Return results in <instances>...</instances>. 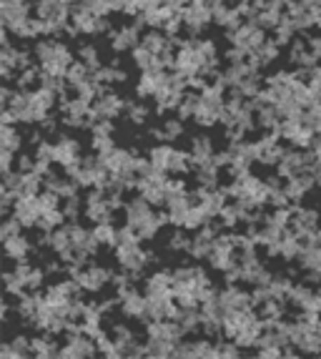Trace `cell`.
Segmentation results:
<instances>
[{"instance_id":"cell-29","label":"cell","mask_w":321,"mask_h":359,"mask_svg":"<svg viewBox=\"0 0 321 359\" xmlns=\"http://www.w3.org/2000/svg\"><path fill=\"white\" fill-rule=\"evenodd\" d=\"M33 249H36V244H33L28 236H15V239H11V241H3L6 259H11V262H15V264L28 262L30 254H33Z\"/></svg>"},{"instance_id":"cell-56","label":"cell","mask_w":321,"mask_h":359,"mask_svg":"<svg viewBox=\"0 0 321 359\" xmlns=\"http://www.w3.org/2000/svg\"><path fill=\"white\" fill-rule=\"evenodd\" d=\"M244 359H256V357H244Z\"/></svg>"},{"instance_id":"cell-38","label":"cell","mask_w":321,"mask_h":359,"mask_svg":"<svg viewBox=\"0 0 321 359\" xmlns=\"http://www.w3.org/2000/svg\"><path fill=\"white\" fill-rule=\"evenodd\" d=\"M125 116H128V123L131 126H146L149 123V118L153 116V108L149 106V103L143 101H128V108H125Z\"/></svg>"},{"instance_id":"cell-50","label":"cell","mask_w":321,"mask_h":359,"mask_svg":"<svg viewBox=\"0 0 321 359\" xmlns=\"http://www.w3.org/2000/svg\"><path fill=\"white\" fill-rule=\"evenodd\" d=\"M0 359H33L30 354H20V352H15V349L11 347V344H3V349H0Z\"/></svg>"},{"instance_id":"cell-25","label":"cell","mask_w":321,"mask_h":359,"mask_svg":"<svg viewBox=\"0 0 321 359\" xmlns=\"http://www.w3.org/2000/svg\"><path fill=\"white\" fill-rule=\"evenodd\" d=\"M168 83V73H141L136 81V96L138 101H146V98H156L158 90Z\"/></svg>"},{"instance_id":"cell-33","label":"cell","mask_w":321,"mask_h":359,"mask_svg":"<svg viewBox=\"0 0 321 359\" xmlns=\"http://www.w3.org/2000/svg\"><path fill=\"white\" fill-rule=\"evenodd\" d=\"M193 179H196L198 189H206V191H216V189H221L219 168H216L214 163H203V166L193 168Z\"/></svg>"},{"instance_id":"cell-39","label":"cell","mask_w":321,"mask_h":359,"mask_svg":"<svg viewBox=\"0 0 321 359\" xmlns=\"http://www.w3.org/2000/svg\"><path fill=\"white\" fill-rule=\"evenodd\" d=\"M141 46L143 48H149L151 53L160 55L166 48H171V38H168L163 30H146L141 38Z\"/></svg>"},{"instance_id":"cell-35","label":"cell","mask_w":321,"mask_h":359,"mask_svg":"<svg viewBox=\"0 0 321 359\" xmlns=\"http://www.w3.org/2000/svg\"><path fill=\"white\" fill-rule=\"evenodd\" d=\"M193 171V163H191V154L184 149H173L171 161H168V171L166 174L171 179H181L184 174H191Z\"/></svg>"},{"instance_id":"cell-53","label":"cell","mask_w":321,"mask_h":359,"mask_svg":"<svg viewBox=\"0 0 321 359\" xmlns=\"http://www.w3.org/2000/svg\"><path fill=\"white\" fill-rule=\"evenodd\" d=\"M281 359H303V357L299 352H294V349H286L284 357H281Z\"/></svg>"},{"instance_id":"cell-55","label":"cell","mask_w":321,"mask_h":359,"mask_svg":"<svg viewBox=\"0 0 321 359\" xmlns=\"http://www.w3.org/2000/svg\"><path fill=\"white\" fill-rule=\"evenodd\" d=\"M316 81H319V83H321V66L316 68Z\"/></svg>"},{"instance_id":"cell-10","label":"cell","mask_w":321,"mask_h":359,"mask_svg":"<svg viewBox=\"0 0 321 359\" xmlns=\"http://www.w3.org/2000/svg\"><path fill=\"white\" fill-rule=\"evenodd\" d=\"M125 108H128V98H123L121 93L108 88L103 96L95 98L93 103V123L95 121H116L121 114H125Z\"/></svg>"},{"instance_id":"cell-15","label":"cell","mask_w":321,"mask_h":359,"mask_svg":"<svg viewBox=\"0 0 321 359\" xmlns=\"http://www.w3.org/2000/svg\"><path fill=\"white\" fill-rule=\"evenodd\" d=\"M141 38L143 33L138 28H133L131 23L121 25V28H116L111 36H108V41H111V50L114 53H133V50L141 46Z\"/></svg>"},{"instance_id":"cell-19","label":"cell","mask_w":321,"mask_h":359,"mask_svg":"<svg viewBox=\"0 0 321 359\" xmlns=\"http://www.w3.org/2000/svg\"><path fill=\"white\" fill-rule=\"evenodd\" d=\"M216 344L211 339H184L176 347L173 359H214Z\"/></svg>"},{"instance_id":"cell-42","label":"cell","mask_w":321,"mask_h":359,"mask_svg":"<svg viewBox=\"0 0 321 359\" xmlns=\"http://www.w3.org/2000/svg\"><path fill=\"white\" fill-rule=\"evenodd\" d=\"M118 226H114V224H101V226H93V239L103 246H111V249H116V244H118Z\"/></svg>"},{"instance_id":"cell-26","label":"cell","mask_w":321,"mask_h":359,"mask_svg":"<svg viewBox=\"0 0 321 359\" xmlns=\"http://www.w3.org/2000/svg\"><path fill=\"white\" fill-rule=\"evenodd\" d=\"M314 189H316L314 171H311V174L296 176V179H292V181H286V186H284V191H286V196H289V201H292V206H301L303 196H309Z\"/></svg>"},{"instance_id":"cell-23","label":"cell","mask_w":321,"mask_h":359,"mask_svg":"<svg viewBox=\"0 0 321 359\" xmlns=\"http://www.w3.org/2000/svg\"><path fill=\"white\" fill-rule=\"evenodd\" d=\"M211 11H214V23L219 28H224L226 33H233L244 25V18L238 13L236 6H226V3H211Z\"/></svg>"},{"instance_id":"cell-37","label":"cell","mask_w":321,"mask_h":359,"mask_svg":"<svg viewBox=\"0 0 321 359\" xmlns=\"http://www.w3.org/2000/svg\"><path fill=\"white\" fill-rule=\"evenodd\" d=\"M191 246H193V236H191L189 231H184V229H173L171 236H168V241H166L168 254H176V257L191 254Z\"/></svg>"},{"instance_id":"cell-49","label":"cell","mask_w":321,"mask_h":359,"mask_svg":"<svg viewBox=\"0 0 321 359\" xmlns=\"http://www.w3.org/2000/svg\"><path fill=\"white\" fill-rule=\"evenodd\" d=\"M114 121H95L93 128H90V136H114Z\"/></svg>"},{"instance_id":"cell-36","label":"cell","mask_w":321,"mask_h":359,"mask_svg":"<svg viewBox=\"0 0 321 359\" xmlns=\"http://www.w3.org/2000/svg\"><path fill=\"white\" fill-rule=\"evenodd\" d=\"M173 149H176V146H171V144H156V146H151V149H149V156H146V158L151 161L153 171H160V174H166ZM166 176H168V174H166Z\"/></svg>"},{"instance_id":"cell-27","label":"cell","mask_w":321,"mask_h":359,"mask_svg":"<svg viewBox=\"0 0 321 359\" xmlns=\"http://www.w3.org/2000/svg\"><path fill=\"white\" fill-rule=\"evenodd\" d=\"M13 216L18 219V224L23 229H38L41 224V206H38V196L36 198H23V201H15V209H13Z\"/></svg>"},{"instance_id":"cell-14","label":"cell","mask_w":321,"mask_h":359,"mask_svg":"<svg viewBox=\"0 0 321 359\" xmlns=\"http://www.w3.org/2000/svg\"><path fill=\"white\" fill-rule=\"evenodd\" d=\"M60 347H63V357L66 359H98L95 341L86 334H66Z\"/></svg>"},{"instance_id":"cell-7","label":"cell","mask_w":321,"mask_h":359,"mask_svg":"<svg viewBox=\"0 0 321 359\" xmlns=\"http://www.w3.org/2000/svg\"><path fill=\"white\" fill-rule=\"evenodd\" d=\"M86 211L83 216L88 219L93 226H101V224H114V209L108 204V194L101 189H93L83 196Z\"/></svg>"},{"instance_id":"cell-28","label":"cell","mask_w":321,"mask_h":359,"mask_svg":"<svg viewBox=\"0 0 321 359\" xmlns=\"http://www.w3.org/2000/svg\"><path fill=\"white\" fill-rule=\"evenodd\" d=\"M279 58H281V46L274 41V38H268V41L264 43L261 48H259L254 55H251L249 63L256 68V71L261 73V71H266V68L271 66V63H276Z\"/></svg>"},{"instance_id":"cell-4","label":"cell","mask_w":321,"mask_h":359,"mask_svg":"<svg viewBox=\"0 0 321 359\" xmlns=\"http://www.w3.org/2000/svg\"><path fill=\"white\" fill-rule=\"evenodd\" d=\"M168 181H171V176L160 174V171H153L151 168L149 176H143V179H138L136 184V194L143 198V201H149L151 206H166V196H168Z\"/></svg>"},{"instance_id":"cell-31","label":"cell","mask_w":321,"mask_h":359,"mask_svg":"<svg viewBox=\"0 0 321 359\" xmlns=\"http://www.w3.org/2000/svg\"><path fill=\"white\" fill-rule=\"evenodd\" d=\"M131 60H133V66H136L141 73H163V66H160L158 55L151 53V50L143 48V46H138V48L133 50Z\"/></svg>"},{"instance_id":"cell-32","label":"cell","mask_w":321,"mask_h":359,"mask_svg":"<svg viewBox=\"0 0 321 359\" xmlns=\"http://www.w3.org/2000/svg\"><path fill=\"white\" fill-rule=\"evenodd\" d=\"M25 138L20 133V126H0V151H8V154L20 156Z\"/></svg>"},{"instance_id":"cell-13","label":"cell","mask_w":321,"mask_h":359,"mask_svg":"<svg viewBox=\"0 0 321 359\" xmlns=\"http://www.w3.org/2000/svg\"><path fill=\"white\" fill-rule=\"evenodd\" d=\"M216 299H219L221 309L226 311V314H228V311H249V309H254V297H251V292H246V289H241V287L219 289Z\"/></svg>"},{"instance_id":"cell-30","label":"cell","mask_w":321,"mask_h":359,"mask_svg":"<svg viewBox=\"0 0 321 359\" xmlns=\"http://www.w3.org/2000/svg\"><path fill=\"white\" fill-rule=\"evenodd\" d=\"M111 337H114V344H116V349H118L121 354H128L138 344L136 332H133L131 327H128V324H123V322H116L114 327H111Z\"/></svg>"},{"instance_id":"cell-54","label":"cell","mask_w":321,"mask_h":359,"mask_svg":"<svg viewBox=\"0 0 321 359\" xmlns=\"http://www.w3.org/2000/svg\"><path fill=\"white\" fill-rule=\"evenodd\" d=\"M314 179H316V186H319V189H321V163L314 168Z\"/></svg>"},{"instance_id":"cell-16","label":"cell","mask_w":321,"mask_h":359,"mask_svg":"<svg viewBox=\"0 0 321 359\" xmlns=\"http://www.w3.org/2000/svg\"><path fill=\"white\" fill-rule=\"evenodd\" d=\"M153 214H156V209L149 204V201H143L141 196H133V198H128V204H125V209H123V216H125L123 224L125 226H131L133 231H138L143 224L153 219Z\"/></svg>"},{"instance_id":"cell-18","label":"cell","mask_w":321,"mask_h":359,"mask_svg":"<svg viewBox=\"0 0 321 359\" xmlns=\"http://www.w3.org/2000/svg\"><path fill=\"white\" fill-rule=\"evenodd\" d=\"M173 289V271L168 269H156L149 276H143L141 292L143 297H166Z\"/></svg>"},{"instance_id":"cell-12","label":"cell","mask_w":321,"mask_h":359,"mask_svg":"<svg viewBox=\"0 0 321 359\" xmlns=\"http://www.w3.org/2000/svg\"><path fill=\"white\" fill-rule=\"evenodd\" d=\"M286 15L294 23V28L299 33H306V36L311 30L321 28V18L314 11V3H286Z\"/></svg>"},{"instance_id":"cell-40","label":"cell","mask_w":321,"mask_h":359,"mask_svg":"<svg viewBox=\"0 0 321 359\" xmlns=\"http://www.w3.org/2000/svg\"><path fill=\"white\" fill-rule=\"evenodd\" d=\"M95 78V71H90L86 63H81V60H76L71 66V71L66 73V81H68V88L71 90H76V88H81L83 83H88V81H93Z\"/></svg>"},{"instance_id":"cell-11","label":"cell","mask_w":321,"mask_h":359,"mask_svg":"<svg viewBox=\"0 0 321 359\" xmlns=\"http://www.w3.org/2000/svg\"><path fill=\"white\" fill-rule=\"evenodd\" d=\"M30 18H33V3H20V0H3L0 3V25L6 33H13Z\"/></svg>"},{"instance_id":"cell-20","label":"cell","mask_w":321,"mask_h":359,"mask_svg":"<svg viewBox=\"0 0 321 359\" xmlns=\"http://www.w3.org/2000/svg\"><path fill=\"white\" fill-rule=\"evenodd\" d=\"M149 299V324L151 322H173L179 314V304L173 302L171 294L166 297H146Z\"/></svg>"},{"instance_id":"cell-52","label":"cell","mask_w":321,"mask_h":359,"mask_svg":"<svg viewBox=\"0 0 321 359\" xmlns=\"http://www.w3.org/2000/svg\"><path fill=\"white\" fill-rule=\"evenodd\" d=\"M98 359H125V354H121L118 349H116V352H111V354H103V357H98Z\"/></svg>"},{"instance_id":"cell-47","label":"cell","mask_w":321,"mask_h":359,"mask_svg":"<svg viewBox=\"0 0 321 359\" xmlns=\"http://www.w3.org/2000/svg\"><path fill=\"white\" fill-rule=\"evenodd\" d=\"M46 276H48V271L43 269V266H33V271H30V276H28V292L30 294H38L43 287H46Z\"/></svg>"},{"instance_id":"cell-3","label":"cell","mask_w":321,"mask_h":359,"mask_svg":"<svg viewBox=\"0 0 321 359\" xmlns=\"http://www.w3.org/2000/svg\"><path fill=\"white\" fill-rule=\"evenodd\" d=\"M83 161V146L68 131H58L53 138V163L63 171H71Z\"/></svg>"},{"instance_id":"cell-41","label":"cell","mask_w":321,"mask_h":359,"mask_svg":"<svg viewBox=\"0 0 321 359\" xmlns=\"http://www.w3.org/2000/svg\"><path fill=\"white\" fill-rule=\"evenodd\" d=\"M214 244L216 241L206 239V236H201V233H193V246H191L189 257L193 259V262H208V257H211V252H214Z\"/></svg>"},{"instance_id":"cell-57","label":"cell","mask_w":321,"mask_h":359,"mask_svg":"<svg viewBox=\"0 0 321 359\" xmlns=\"http://www.w3.org/2000/svg\"><path fill=\"white\" fill-rule=\"evenodd\" d=\"M316 359H321V354H319V357H316Z\"/></svg>"},{"instance_id":"cell-48","label":"cell","mask_w":321,"mask_h":359,"mask_svg":"<svg viewBox=\"0 0 321 359\" xmlns=\"http://www.w3.org/2000/svg\"><path fill=\"white\" fill-rule=\"evenodd\" d=\"M301 314H311V317H321V289L311 294V299L303 304Z\"/></svg>"},{"instance_id":"cell-21","label":"cell","mask_w":321,"mask_h":359,"mask_svg":"<svg viewBox=\"0 0 321 359\" xmlns=\"http://www.w3.org/2000/svg\"><path fill=\"white\" fill-rule=\"evenodd\" d=\"M146 337H149V339L168 341V344H181L186 332L179 322H151V324H146Z\"/></svg>"},{"instance_id":"cell-34","label":"cell","mask_w":321,"mask_h":359,"mask_svg":"<svg viewBox=\"0 0 321 359\" xmlns=\"http://www.w3.org/2000/svg\"><path fill=\"white\" fill-rule=\"evenodd\" d=\"M76 55L81 63H86V66L90 68V71H101L106 63L101 60V48L95 46V43L86 41V43H78V48H76Z\"/></svg>"},{"instance_id":"cell-17","label":"cell","mask_w":321,"mask_h":359,"mask_svg":"<svg viewBox=\"0 0 321 359\" xmlns=\"http://www.w3.org/2000/svg\"><path fill=\"white\" fill-rule=\"evenodd\" d=\"M303 246H306V244H303L296 233L289 229V231L281 236V241H276L274 246H268L266 254H268V257H274V259H284V262H294V259L301 257Z\"/></svg>"},{"instance_id":"cell-44","label":"cell","mask_w":321,"mask_h":359,"mask_svg":"<svg viewBox=\"0 0 321 359\" xmlns=\"http://www.w3.org/2000/svg\"><path fill=\"white\" fill-rule=\"evenodd\" d=\"M90 149H93L95 156H106L118 149V146H116L114 136H90Z\"/></svg>"},{"instance_id":"cell-8","label":"cell","mask_w":321,"mask_h":359,"mask_svg":"<svg viewBox=\"0 0 321 359\" xmlns=\"http://www.w3.org/2000/svg\"><path fill=\"white\" fill-rule=\"evenodd\" d=\"M116 299H118V309L123 317L149 324V299L143 297V292L138 287L118 292L116 294Z\"/></svg>"},{"instance_id":"cell-46","label":"cell","mask_w":321,"mask_h":359,"mask_svg":"<svg viewBox=\"0 0 321 359\" xmlns=\"http://www.w3.org/2000/svg\"><path fill=\"white\" fill-rule=\"evenodd\" d=\"M0 236H3V241H11V239H15V236H23V226L18 224V219H15V216H8L6 222H3Z\"/></svg>"},{"instance_id":"cell-24","label":"cell","mask_w":321,"mask_h":359,"mask_svg":"<svg viewBox=\"0 0 321 359\" xmlns=\"http://www.w3.org/2000/svg\"><path fill=\"white\" fill-rule=\"evenodd\" d=\"M151 136L158 144H173V141H179V138L186 136V123L179 116H166V118L160 121V126L151 131Z\"/></svg>"},{"instance_id":"cell-22","label":"cell","mask_w":321,"mask_h":359,"mask_svg":"<svg viewBox=\"0 0 321 359\" xmlns=\"http://www.w3.org/2000/svg\"><path fill=\"white\" fill-rule=\"evenodd\" d=\"M189 154H191V163H193V168L203 166V163H211V161H214V156H216L214 138L206 136V133H198V136H193V138H191Z\"/></svg>"},{"instance_id":"cell-1","label":"cell","mask_w":321,"mask_h":359,"mask_svg":"<svg viewBox=\"0 0 321 359\" xmlns=\"http://www.w3.org/2000/svg\"><path fill=\"white\" fill-rule=\"evenodd\" d=\"M33 58L41 73L48 76L66 78V73L71 71V66L76 63V53L66 41H53V38H43L36 41L33 46Z\"/></svg>"},{"instance_id":"cell-43","label":"cell","mask_w":321,"mask_h":359,"mask_svg":"<svg viewBox=\"0 0 321 359\" xmlns=\"http://www.w3.org/2000/svg\"><path fill=\"white\" fill-rule=\"evenodd\" d=\"M311 294H314V287H309V284H303V282H296V287H294L292 294H289V304H292L294 309L301 311L303 304L311 299Z\"/></svg>"},{"instance_id":"cell-6","label":"cell","mask_w":321,"mask_h":359,"mask_svg":"<svg viewBox=\"0 0 321 359\" xmlns=\"http://www.w3.org/2000/svg\"><path fill=\"white\" fill-rule=\"evenodd\" d=\"M226 41L231 48L244 50L246 55H254L256 50L268 41V36H266V30H261L259 25L244 23L238 30H233V33H226Z\"/></svg>"},{"instance_id":"cell-9","label":"cell","mask_w":321,"mask_h":359,"mask_svg":"<svg viewBox=\"0 0 321 359\" xmlns=\"http://www.w3.org/2000/svg\"><path fill=\"white\" fill-rule=\"evenodd\" d=\"M321 214L311 206H294L292 209V231L296 233L303 244H309V239L319 231Z\"/></svg>"},{"instance_id":"cell-51","label":"cell","mask_w":321,"mask_h":359,"mask_svg":"<svg viewBox=\"0 0 321 359\" xmlns=\"http://www.w3.org/2000/svg\"><path fill=\"white\" fill-rule=\"evenodd\" d=\"M254 357L256 359H281L284 357V352H279V349H259Z\"/></svg>"},{"instance_id":"cell-5","label":"cell","mask_w":321,"mask_h":359,"mask_svg":"<svg viewBox=\"0 0 321 359\" xmlns=\"http://www.w3.org/2000/svg\"><path fill=\"white\" fill-rule=\"evenodd\" d=\"M211 23H214L211 3H189L184 15H181V25H184V33L189 38H201V33H206Z\"/></svg>"},{"instance_id":"cell-45","label":"cell","mask_w":321,"mask_h":359,"mask_svg":"<svg viewBox=\"0 0 321 359\" xmlns=\"http://www.w3.org/2000/svg\"><path fill=\"white\" fill-rule=\"evenodd\" d=\"M214 359H244L241 349L233 341H216V357Z\"/></svg>"},{"instance_id":"cell-2","label":"cell","mask_w":321,"mask_h":359,"mask_svg":"<svg viewBox=\"0 0 321 359\" xmlns=\"http://www.w3.org/2000/svg\"><path fill=\"white\" fill-rule=\"evenodd\" d=\"M116 262H118L121 271H125V274H131L133 279H141L143 271L149 269L151 264H156L158 259H156L153 252H146L141 246V241L138 244H123V246H116Z\"/></svg>"}]
</instances>
